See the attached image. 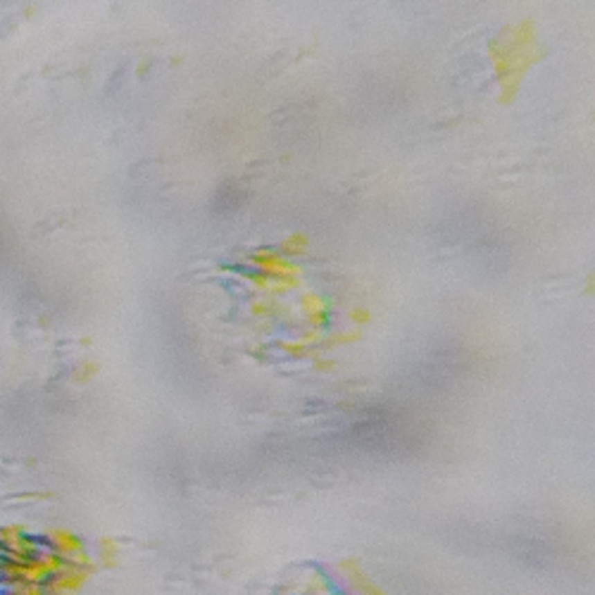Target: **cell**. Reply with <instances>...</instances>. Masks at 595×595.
<instances>
[{"label":"cell","instance_id":"1","mask_svg":"<svg viewBox=\"0 0 595 595\" xmlns=\"http://www.w3.org/2000/svg\"><path fill=\"white\" fill-rule=\"evenodd\" d=\"M308 248V236L305 233H296V236H291L286 241V245H283V250H286V255H300L303 250Z\"/></svg>","mask_w":595,"mask_h":595},{"label":"cell","instance_id":"2","mask_svg":"<svg viewBox=\"0 0 595 595\" xmlns=\"http://www.w3.org/2000/svg\"><path fill=\"white\" fill-rule=\"evenodd\" d=\"M350 319L355 321V324H367V321H372V312H369V310H364V308L353 310V312H350Z\"/></svg>","mask_w":595,"mask_h":595}]
</instances>
